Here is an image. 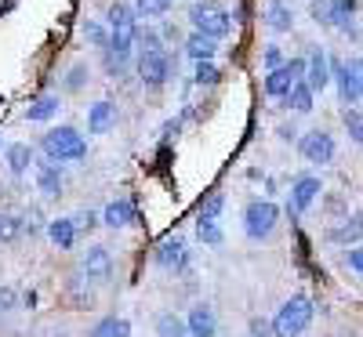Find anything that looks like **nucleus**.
I'll return each instance as SVG.
<instances>
[{"mask_svg": "<svg viewBox=\"0 0 363 337\" xmlns=\"http://www.w3.org/2000/svg\"><path fill=\"white\" fill-rule=\"evenodd\" d=\"M26 229L33 232V225H29V222H22L18 214H0V243H11V239H18Z\"/></svg>", "mask_w": 363, "mask_h": 337, "instance_id": "bb28decb", "label": "nucleus"}, {"mask_svg": "<svg viewBox=\"0 0 363 337\" xmlns=\"http://www.w3.org/2000/svg\"><path fill=\"white\" fill-rule=\"evenodd\" d=\"M298 80H306V58H291L280 69L265 73V95L269 98H287Z\"/></svg>", "mask_w": 363, "mask_h": 337, "instance_id": "6e6552de", "label": "nucleus"}, {"mask_svg": "<svg viewBox=\"0 0 363 337\" xmlns=\"http://www.w3.org/2000/svg\"><path fill=\"white\" fill-rule=\"evenodd\" d=\"M225 207V196L222 193H207V200H200V222H215Z\"/></svg>", "mask_w": 363, "mask_h": 337, "instance_id": "2f4dec72", "label": "nucleus"}, {"mask_svg": "<svg viewBox=\"0 0 363 337\" xmlns=\"http://www.w3.org/2000/svg\"><path fill=\"white\" fill-rule=\"evenodd\" d=\"M309 15L316 25H335V11H330V0H313L309 4Z\"/></svg>", "mask_w": 363, "mask_h": 337, "instance_id": "72a5a7b5", "label": "nucleus"}, {"mask_svg": "<svg viewBox=\"0 0 363 337\" xmlns=\"http://www.w3.org/2000/svg\"><path fill=\"white\" fill-rule=\"evenodd\" d=\"M265 25L272 29V33H291L294 8L287 4V0H269V4H265Z\"/></svg>", "mask_w": 363, "mask_h": 337, "instance_id": "6ab92c4d", "label": "nucleus"}, {"mask_svg": "<svg viewBox=\"0 0 363 337\" xmlns=\"http://www.w3.org/2000/svg\"><path fill=\"white\" fill-rule=\"evenodd\" d=\"M80 33H84V37H87L91 44H95V47L109 51V29H106L102 22H91V18H87V22L80 25Z\"/></svg>", "mask_w": 363, "mask_h": 337, "instance_id": "c756f323", "label": "nucleus"}, {"mask_svg": "<svg viewBox=\"0 0 363 337\" xmlns=\"http://www.w3.org/2000/svg\"><path fill=\"white\" fill-rule=\"evenodd\" d=\"M87 337H131V323L124 316H106V319H99L95 326H91Z\"/></svg>", "mask_w": 363, "mask_h": 337, "instance_id": "b1692460", "label": "nucleus"}, {"mask_svg": "<svg viewBox=\"0 0 363 337\" xmlns=\"http://www.w3.org/2000/svg\"><path fill=\"white\" fill-rule=\"evenodd\" d=\"M306 84L316 91V95L330 84V58H327L320 47H313V51L306 55Z\"/></svg>", "mask_w": 363, "mask_h": 337, "instance_id": "dca6fc26", "label": "nucleus"}, {"mask_svg": "<svg viewBox=\"0 0 363 337\" xmlns=\"http://www.w3.org/2000/svg\"><path fill=\"white\" fill-rule=\"evenodd\" d=\"M335 135H330V131H323V127H313V131H306V135H301L298 138V152H301V160H306V164H330V160H335Z\"/></svg>", "mask_w": 363, "mask_h": 337, "instance_id": "0eeeda50", "label": "nucleus"}, {"mask_svg": "<svg viewBox=\"0 0 363 337\" xmlns=\"http://www.w3.org/2000/svg\"><path fill=\"white\" fill-rule=\"evenodd\" d=\"M73 222H77V229L84 232V229H95V225H99V214H95V210H80V214H73Z\"/></svg>", "mask_w": 363, "mask_h": 337, "instance_id": "ea45409f", "label": "nucleus"}, {"mask_svg": "<svg viewBox=\"0 0 363 337\" xmlns=\"http://www.w3.org/2000/svg\"><path fill=\"white\" fill-rule=\"evenodd\" d=\"M106 22H109V55H116L120 62H128L131 51H135V33H138L135 8L116 0V4H109V11H106Z\"/></svg>", "mask_w": 363, "mask_h": 337, "instance_id": "f03ea898", "label": "nucleus"}, {"mask_svg": "<svg viewBox=\"0 0 363 337\" xmlns=\"http://www.w3.org/2000/svg\"><path fill=\"white\" fill-rule=\"evenodd\" d=\"M164 40H178V29L174 25H164Z\"/></svg>", "mask_w": 363, "mask_h": 337, "instance_id": "37998d69", "label": "nucleus"}, {"mask_svg": "<svg viewBox=\"0 0 363 337\" xmlns=\"http://www.w3.org/2000/svg\"><path fill=\"white\" fill-rule=\"evenodd\" d=\"M313 316H316V301L309 294H291L277 309V316H272V333L277 337H301L309 330Z\"/></svg>", "mask_w": 363, "mask_h": 337, "instance_id": "f257e3e1", "label": "nucleus"}, {"mask_svg": "<svg viewBox=\"0 0 363 337\" xmlns=\"http://www.w3.org/2000/svg\"><path fill=\"white\" fill-rule=\"evenodd\" d=\"M294 135H298L294 127H280V138H284V142H294Z\"/></svg>", "mask_w": 363, "mask_h": 337, "instance_id": "79ce46f5", "label": "nucleus"}, {"mask_svg": "<svg viewBox=\"0 0 363 337\" xmlns=\"http://www.w3.org/2000/svg\"><path fill=\"white\" fill-rule=\"evenodd\" d=\"M359 69H363V58H359Z\"/></svg>", "mask_w": 363, "mask_h": 337, "instance_id": "a18cd8bd", "label": "nucleus"}, {"mask_svg": "<svg viewBox=\"0 0 363 337\" xmlns=\"http://www.w3.org/2000/svg\"><path fill=\"white\" fill-rule=\"evenodd\" d=\"M280 222V207L272 200H251L244 207V232L247 239H269Z\"/></svg>", "mask_w": 363, "mask_h": 337, "instance_id": "423d86ee", "label": "nucleus"}, {"mask_svg": "<svg viewBox=\"0 0 363 337\" xmlns=\"http://www.w3.org/2000/svg\"><path fill=\"white\" fill-rule=\"evenodd\" d=\"M33 178H37L40 196H48V200L62 196V185H66V178H62V164H55V160H40V164L33 167Z\"/></svg>", "mask_w": 363, "mask_h": 337, "instance_id": "ddd939ff", "label": "nucleus"}, {"mask_svg": "<svg viewBox=\"0 0 363 337\" xmlns=\"http://www.w3.org/2000/svg\"><path fill=\"white\" fill-rule=\"evenodd\" d=\"M58 109H62V102H58V95H40L33 105L26 109V120L29 124H44V120L58 116Z\"/></svg>", "mask_w": 363, "mask_h": 337, "instance_id": "5701e85b", "label": "nucleus"}, {"mask_svg": "<svg viewBox=\"0 0 363 337\" xmlns=\"http://www.w3.org/2000/svg\"><path fill=\"white\" fill-rule=\"evenodd\" d=\"M4 164H8V171H11L15 178H22V174L29 171V164H33V145H26V142L8 145V149H4Z\"/></svg>", "mask_w": 363, "mask_h": 337, "instance_id": "412c9836", "label": "nucleus"}, {"mask_svg": "<svg viewBox=\"0 0 363 337\" xmlns=\"http://www.w3.org/2000/svg\"><path fill=\"white\" fill-rule=\"evenodd\" d=\"M247 330H251V337H277L272 333V319H262V316H251Z\"/></svg>", "mask_w": 363, "mask_h": 337, "instance_id": "4c0bfd02", "label": "nucleus"}, {"mask_svg": "<svg viewBox=\"0 0 363 337\" xmlns=\"http://www.w3.org/2000/svg\"><path fill=\"white\" fill-rule=\"evenodd\" d=\"M55 337H66V333H55Z\"/></svg>", "mask_w": 363, "mask_h": 337, "instance_id": "c03bdc74", "label": "nucleus"}, {"mask_svg": "<svg viewBox=\"0 0 363 337\" xmlns=\"http://www.w3.org/2000/svg\"><path fill=\"white\" fill-rule=\"evenodd\" d=\"M171 76V58L167 51H157V55H138V80L142 87L149 91H160Z\"/></svg>", "mask_w": 363, "mask_h": 337, "instance_id": "1a4fd4ad", "label": "nucleus"}, {"mask_svg": "<svg viewBox=\"0 0 363 337\" xmlns=\"http://www.w3.org/2000/svg\"><path fill=\"white\" fill-rule=\"evenodd\" d=\"M327 239L330 243H342V247L363 239V214H349V218H342L338 225H330L327 229Z\"/></svg>", "mask_w": 363, "mask_h": 337, "instance_id": "a211bd4d", "label": "nucleus"}, {"mask_svg": "<svg viewBox=\"0 0 363 337\" xmlns=\"http://www.w3.org/2000/svg\"><path fill=\"white\" fill-rule=\"evenodd\" d=\"M153 261L160 265V268H167V272H182L189 265V251H186V239L182 236H167L160 247H157V254H153Z\"/></svg>", "mask_w": 363, "mask_h": 337, "instance_id": "9b49d317", "label": "nucleus"}, {"mask_svg": "<svg viewBox=\"0 0 363 337\" xmlns=\"http://www.w3.org/2000/svg\"><path fill=\"white\" fill-rule=\"evenodd\" d=\"M330 80L338 84L342 105L352 109L356 102H363V69L359 58H330Z\"/></svg>", "mask_w": 363, "mask_h": 337, "instance_id": "39448f33", "label": "nucleus"}, {"mask_svg": "<svg viewBox=\"0 0 363 337\" xmlns=\"http://www.w3.org/2000/svg\"><path fill=\"white\" fill-rule=\"evenodd\" d=\"M135 222H138V210H135V203H131L128 196L109 200L106 210H102V225H109V229H128V225H135Z\"/></svg>", "mask_w": 363, "mask_h": 337, "instance_id": "2eb2a0df", "label": "nucleus"}, {"mask_svg": "<svg viewBox=\"0 0 363 337\" xmlns=\"http://www.w3.org/2000/svg\"><path fill=\"white\" fill-rule=\"evenodd\" d=\"M186 323H189V337H215L218 333V316H215V309H211L207 301L193 304Z\"/></svg>", "mask_w": 363, "mask_h": 337, "instance_id": "4468645a", "label": "nucleus"}, {"mask_svg": "<svg viewBox=\"0 0 363 337\" xmlns=\"http://www.w3.org/2000/svg\"><path fill=\"white\" fill-rule=\"evenodd\" d=\"M218 80V69H215V62H196V73H193V84H215Z\"/></svg>", "mask_w": 363, "mask_h": 337, "instance_id": "f704fd0d", "label": "nucleus"}, {"mask_svg": "<svg viewBox=\"0 0 363 337\" xmlns=\"http://www.w3.org/2000/svg\"><path fill=\"white\" fill-rule=\"evenodd\" d=\"M135 47H138V55H157V51H164V37H157L153 29H142V25H138Z\"/></svg>", "mask_w": 363, "mask_h": 337, "instance_id": "c85d7f7f", "label": "nucleus"}, {"mask_svg": "<svg viewBox=\"0 0 363 337\" xmlns=\"http://www.w3.org/2000/svg\"><path fill=\"white\" fill-rule=\"evenodd\" d=\"M77 222L73 218H55V222H48V236H51V243L58 251H73V243H77Z\"/></svg>", "mask_w": 363, "mask_h": 337, "instance_id": "aec40b11", "label": "nucleus"}, {"mask_svg": "<svg viewBox=\"0 0 363 337\" xmlns=\"http://www.w3.org/2000/svg\"><path fill=\"white\" fill-rule=\"evenodd\" d=\"M189 22H193L196 33H203L211 40L229 37V29H233V18H229V11L218 4V0H196V4L189 8Z\"/></svg>", "mask_w": 363, "mask_h": 337, "instance_id": "20e7f679", "label": "nucleus"}, {"mask_svg": "<svg viewBox=\"0 0 363 337\" xmlns=\"http://www.w3.org/2000/svg\"><path fill=\"white\" fill-rule=\"evenodd\" d=\"M342 124H345L349 138H352L356 145H363V113H359V109H342Z\"/></svg>", "mask_w": 363, "mask_h": 337, "instance_id": "7c9ffc66", "label": "nucleus"}, {"mask_svg": "<svg viewBox=\"0 0 363 337\" xmlns=\"http://www.w3.org/2000/svg\"><path fill=\"white\" fill-rule=\"evenodd\" d=\"M167 8H171V0H135V15H138V18H145V22L164 18V15H167Z\"/></svg>", "mask_w": 363, "mask_h": 337, "instance_id": "cd10ccee", "label": "nucleus"}, {"mask_svg": "<svg viewBox=\"0 0 363 337\" xmlns=\"http://www.w3.org/2000/svg\"><path fill=\"white\" fill-rule=\"evenodd\" d=\"M320 193H323V185H320V178H316V174H301V178H294L287 214H291V218H298V214H306V210L316 203V196H320Z\"/></svg>", "mask_w": 363, "mask_h": 337, "instance_id": "9d476101", "label": "nucleus"}, {"mask_svg": "<svg viewBox=\"0 0 363 337\" xmlns=\"http://www.w3.org/2000/svg\"><path fill=\"white\" fill-rule=\"evenodd\" d=\"M345 261H349V268H356V272L363 275V247H352V251H345Z\"/></svg>", "mask_w": 363, "mask_h": 337, "instance_id": "a19ab883", "label": "nucleus"}, {"mask_svg": "<svg viewBox=\"0 0 363 337\" xmlns=\"http://www.w3.org/2000/svg\"><path fill=\"white\" fill-rule=\"evenodd\" d=\"M196 239L207 243V247H218V243H222V229L215 222H196Z\"/></svg>", "mask_w": 363, "mask_h": 337, "instance_id": "473e14b6", "label": "nucleus"}, {"mask_svg": "<svg viewBox=\"0 0 363 337\" xmlns=\"http://www.w3.org/2000/svg\"><path fill=\"white\" fill-rule=\"evenodd\" d=\"M215 51H218V40L196 33V29L186 37V55L193 58V62H211V58H215Z\"/></svg>", "mask_w": 363, "mask_h": 337, "instance_id": "4be33fe9", "label": "nucleus"}, {"mask_svg": "<svg viewBox=\"0 0 363 337\" xmlns=\"http://www.w3.org/2000/svg\"><path fill=\"white\" fill-rule=\"evenodd\" d=\"M262 62H265V69L272 73V69H280V66L287 62V58H284V51H280L277 44H269V47H265V55H262Z\"/></svg>", "mask_w": 363, "mask_h": 337, "instance_id": "c9c22d12", "label": "nucleus"}, {"mask_svg": "<svg viewBox=\"0 0 363 337\" xmlns=\"http://www.w3.org/2000/svg\"><path fill=\"white\" fill-rule=\"evenodd\" d=\"M116 127V105L113 102H95L87 109V135H109Z\"/></svg>", "mask_w": 363, "mask_h": 337, "instance_id": "f3484780", "label": "nucleus"}, {"mask_svg": "<svg viewBox=\"0 0 363 337\" xmlns=\"http://www.w3.org/2000/svg\"><path fill=\"white\" fill-rule=\"evenodd\" d=\"M84 80H87V69H84V66H73L69 76H66V91H80Z\"/></svg>", "mask_w": 363, "mask_h": 337, "instance_id": "58836bf2", "label": "nucleus"}, {"mask_svg": "<svg viewBox=\"0 0 363 337\" xmlns=\"http://www.w3.org/2000/svg\"><path fill=\"white\" fill-rule=\"evenodd\" d=\"M80 272L87 275L91 283H106L109 275H113V258L106 247H87L84 258H80Z\"/></svg>", "mask_w": 363, "mask_h": 337, "instance_id": "f8f14e48", "label": "nucleus"}, {"mask_svg": "<svg viewBox=\"0 0 363 337\" xmlns=\"http://www.w3.org/2000/svg\"><path fill=\"white\" fill-rule=\"evenodd\" d=\"M313 98H316V91H313L306 80H298L284 102H287V109H294V113H313Z\"/></svg>", "mask_w": 363, "mask_h": 337, "instance_id": "393cba45", "label": "nucleus"}, {"mask_svg": "<svg viewBox=\"0 0 363 337\" xmlns=\"http://www.w3.org/2000/svg\"><path fill=\"white\" fill-rule=\"evenodd\" d=\"M44 156L55 160V164H80L87 156V142L77 127H51L40 142Z\"/></svg>", "mask_w": 363, "mask_h": 337, "instance_id": "7ed1b4c3", "label": "nucleus"}, {"mask_svg": "<svg viewBox=\"0 0 363 337\" xmlns=\"http://www.w3.org/2000/svg\"><path fill=\"white\" fill-rule=\"evenodd\" d=\"M157 337H189V323H186V316H174V312L157 316Z\"/></svg>", "mask_w": 363, "mask_h": 337, "instance_id": "a878e982", "label": "nucleus"}, {"mask_svg": "<svg viewBox=\"0 0 363 337\" xmlns=\"http://www.w3.org/2000/svg\"><path fill=\"white\" fill-rule=\"evenodd\" d=\"M18 309V290L15 287H0V316Z\"/></svg>", "mask_w": 363, "mask_h": 337, "instance_id": "e433bc0d", "label": "nucleus"}]
</instances>
